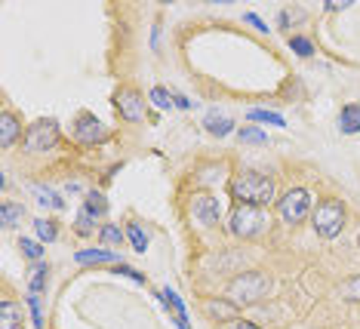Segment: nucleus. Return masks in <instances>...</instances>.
<instances>
[{
	"instance_id": "1",
	"label": "nucleus",
	"mask_w": 360,
	"mask_h": 329,
	"mask_svg": "<svg viewBox=\"0 0 360 329\" xmlns=\"http://www.w3.org/2000/svg\"><path fill=\"white\" fill-rule=\"evenodd\" d=\"M274 176L268 172H256V169H243L237 176L228 179V194L237 203H256V207H268L274 200Z\"/></svg>"
},
{
	"instance_id": "2",
	"label": "nucleus",
	"mask_w": 360,
	"mask_h": 329,
	"mask_svg": "<svg viewBox=\"0 0 360 329\" xmlns=\"http://www.w3.org/2000/svg\"><path fill=\"white\" fill-rule=\"evenodd\" d=\"M348 225V209L339 197H321L317 207L311 209V228L323 240H335Z\"/></svg>"
},
{
	"instance_id": "3",
	"label": "nucleus",
	"mask_w": 360,
	"mask_h": 329,
	"mask_svg": "<svg viewBox=\"0 0 360 329\" xmlns=\"http://www.w3.org/2000/svg\"><path fill=\"white\" fill-rule=\"evenodd\" d=\"M271 286H274V280L265 271H243V274H237L234 280L225 286V292H228V299L243 308V305H259V302L271 292Z\"/></svg>"
},
{
	"instance_id": "4",
	"label": "nucleus",
	"mask_w": 360,
	"mask_h": 329,
	"mask_svg": "<svg viewBox=\"0 0 360 329\" xmlns=\"http://www.w3.org/2000/svg\"><path fill=\"white\" fill-rule=\"evenodd\" d=\"M265 228H268V216L262 207H256V203H234L231 216H228V234L231 237L250 240V237H259Z\"/></svg>"
},
{
	"instance_id": "5",
	"label": "nucleus",
	"mask_w": 360,
	"mask_h": 329,
	"mask_svg": "<svg viewBox=\"0 0 360 329\" xmlns=\"http://www.w3.org/2000/svg\"><path fill=\"white\" fill-rule=\"evenodd\" d=\"M28 154H46L59 145V120L56 117H40L31 127H25V138H22Z\"/></svg>"
},
{
	"instance_id": "6",
	"label": "nucleus",
	"mask_w": 360,
	"mask_h": 329,
	"mask_svg": "<svg viewBox=\"0 0 360 329\" xmlns=\"http://www.w3.org/2000/svg\"><path fill=\"white\" fill-rule=\"evenodd\" d=\"M311 209H314V203H311V191L308 188H290L281 200H277V216H281L286 225H302Z\"/></svg>"
},
{
	"instance_id": "7",
	"label": "nucleus",
	"mask_w": 360,
	"mask_h": 329,
	"mask_svg": "<svg viewBox=\"0 0 360 329\" xmlns=\"http://www.w3.org/2000/svg\"><path fill=\"white\" fill-rule=\"evenodd\" d=\"M114 108H117L120 120L142 123L145 114H148V102H145V96L139 93L136 86H120L117 93H114Z\"/></svg>"
},
{
	"instance_id": "8",
	"label": "nucleus",
	"mask_w": 360,
	"mask_h": 329,
	"mask_svg": "<svg viewBox=\"0 0 360 329\" xmlns=\"http://www.w3.org/2000/svg\"><path fill=\"white\" fill-rule=\"evenodd\" d=\"M188 212H191V219L198 221L200 228H216L219 219H222V203L210 191H194L191 203H188Z\"/></svg>"
},
{
	"instance_id": "9",
	"label": "nucleus",
	"mask_w": 360,
	"mask_h": 329,
	"mask_svg": "<svg viewBox=\"0 0 360 329\" xmlns=\"http://www.w3.org/2000/svg\"><path fill=\"white\" fill-rule=\"evenodd\" d=\"M75 138L80 145H99L108 138V129H105V123L96 117V114L80 111L75 117Z\"/></svg>"
},
{
	"instance_id": "10",
	"label": "nucleus",
	"mask_w": 360,
	"mask_h": 329,
	"mask_svg": "<svg viewBox=\"0 0 360 329\" xmlns=\"http://www.w3.org/2000/svg\"><path fill=\"white\" fill-rule=\"evenodd\" d=\"M203 314H207L212 323H234V320H240V305L231 299H203Z\"/></svg>"
},
{
	"instance_id": "11",
	"label": "nucleus",
	"mask_w": 360,
	"mask_h": 329,
	"mask_svg": "<svg viewBox=\"0 0 360 329\" xmlns=\"http://www.w3.org/2000/svg\"><path fill=\"white\" fill-rule=\"evenodd\" d=\"M19 138H25V136H22V117L15 111L4 108V111H0V148H4V151H10Z\"/></svg>"
},
{
	"instance_id": "12",
	"label": "nucleus",
	"mask_w": 360,
	"mask_h": 329,
	"mask_svg": "<svg viewBox=\"0 0 360 329\" xmlns=\"http://www.w3.org/2000/svg\"><path fill=\"white\" fill-rule=\"evenodd\" d=\"M158 299L163 302V308L169 311V317H173L176 329H191V323H188V308H185V302L179 299V292H176V290L163 286V290L158 292Z\"/></svg>"
},
{
	"instance_id": "13",
	"label": "nucleus",
	"mask_w": 360,
	"mask_h": 329,
	"mask_svg": "<svg viewBox=\"0 0 360 329\" xmlns=\"http://www.w3.org/2000/svg\"><path fill=\"white\" fill-rule=\"evenodd\" d=\"M0 329H25V308L13 299L0 302Z\"/></svg>"
},
{
	"instance_id": "14",
	"label": "nucleus",
	"mask_w": 360,
	"mask_h": 329,
	"mask_svg": "<svg viewBox=\"0 0 360 329\" xmlns=\"http://www.w3.org/2000/svg\"><path fill=\"white\" fill-rule=\"evenodd\" d=\"M75 262H77V265H120V256L114 250H105V246H99V250H77Z\"/></svg>"
},
{
	"instance_id": "15",
	"label": "nucleus",
	"mask_w": 360,
	"mask_h": 329,
	"mask_svg": "<svg viewBox=\"0 0 360 329\" xmlns=\"http://www.w3.org/2000/svg\"><path fill=\"white\" fill-rule=\"evenodd\" d=\"M335 123H339V133L342 136H357L360 133V105L357 102L342 105V111H339V117H335Z\"/></svg>"
},
{
	"instance_id": "16",
	"label": "nucleus",
	"mask_w": 360,
	"mask_h": 329,
	"mask_svg": "<svg viewBox=\"0 0 360 329\" xmlns=\"http://www.w3.org/2000/svg\"><path fill=\"white\" fill-rule=\"evenodd\" d=\"M25 283H28V292H34V295L44 292L46 283H50V262H34V265H28Z\"/></svg>"
},
{
	"instance_id": "17",
	"label": "nucleus",
	"mask_w": 360,
	"mask_h": 329,
	"mask_svg": "<svg viewBox=\"0 0 360 329\" xmlns=\"http://www.w3.org/2000/svg\"><path fill=\"white\" fill-rule=\"evenodd\" d=\"M203 127H207V133L216 136V138H225L228 133H237V123L231 117H225V114H219V111H210L207 117H203Z\"/></svg>"
},
{
	"instance_id": "18",
	"label": "nucleus",
	"mask_w": 360,
	"mask_h": 329,
	"mask_svg": "<svg viewBox=\"0 0 360 329\" xmlns=\"http://www.w3.org/2000/svg\"><path fill=\"white\" fill-rule=\"evenodd\" d=\"M22 219H25V203H13V200L0 203V225H4V231L19 228Z\"/></svg>"
},
{
	"instance_id": "19",
	"label": "nucleus",
	"mask_w": 360,
	"mask_h": 329,
	"mask_svg": "<svg viewBox=\"0 0 360 329\" xmlns=\"http://www.w3.org/2000/svg\"><path fill=\"white\" fill-rule=\"evenodd\" d=\"M31 194L37 197V203H40V207H44V209H56V212H59V209H65V200H62V197L53 191V188H44V185H31Z\"/></svg>"
},
{
	"instance_id": "20",
	"label": "nucleus",
	"mask_w": 360,
	"mask_h": 329,
	"mask_svg": "<svg viewBox=\"0 0 360 329\" xmlns=\"http://www.w3.org/2000/svg\"><path fill=\"white\" fill-rule=\"evenodd\" d=\"M127 240V231L120 225H114V221H105V225L99 228V243L105 246V250H111V246H120Z\"/></svg>"
},
{
	"instance_id": "21",
	"label": "nucleus",
	"mask_w": 360,
	"mask_h": 329,
	"mask_svg": "<svg viewBox=\"0 0 360 329\" xmlns=\"http://www.w3.org/2000/svg\"><path fill=\"white\" fill-rule=\"evenodd\" d=\"M34 234H37V240L40 243H56L59 240V221L56 219H34Z\"/></svg>"
},
{
	"instance_id": "22",
	"label": "nucleus",
	"mask_w": 360,
	"mask_h": 329,
	"mask_svg": "<svg viewBox=\"0 0 360 329\" xmlns=\"http://www.w3.org/2000/svg\"><path fill=\"white\" fill-rule=\"evenodd\" d=\"M96 221H99L96 212H89L86 207H80L77 209V219H75V234L77 237H93L96 234Z\"/></svg>"
},
{
	"instance_id": "23",
	"label": "nucleus",
	"mask_w": 360,
	"mask_h": 329,
	"mask_svg": "<svg viewBox=\"0 0 360 329\" xmlns=\"http://www.w3.org/2000/svg\"><path fill=\"white\" fill-rule=\"evenodd\" d=\"M19 250H22V256H25L31 265H34V262H46V259H44V256H46L44 243L34 240V237H19Z\"/></svg>"
},
{
	"instance_id": "24",
	"label": "nucleus",
	"mask_w": 360,
	"mask_h": 329,
	"mask_svg": "<svg viewBox=\"0 0 360 329\" xmlns=\"http://www.w3.org/2000/svg\"><path fill=\"white\" fill-rule=\"evenodd\" d=\"M148 102L154 105V108H160V111H169L173 108V89H167V86H151V93H148Z\"/></svg>"
},
{
	"instance_id": "25",
	"label": "nucleus",
	"mask_w": 360,
	"mask_h": 329,
	"mask_svg": "<svg viewBox=\"0 0 360 329\" xmlns=\"http://www.w3.org/2000/svg\"><path fill=\"white\" fill-rule=\"evenodd\" d=\"M127 240L133 243L136 252H142V256H145V250H148V234L142 231V225H139V221H129V225H127Z\"/></svg>"
},
{
	"instance_id": "26",
	"label": "nucleus",
	"mask_w": 360,
	"mask_h": 329,
	"mask_svg": "<svg viewBox=\"0 0 360 329\" xmlns=\"http://www.w3.org/2000/svg\"><path fill=\"white\" fill-rule=\"evenodd\" d=\"M247 117L252 120V123H268V127H286V120L281 117L277 111H268V108H252Z\"/></svg>"
},
{
	"instance_id": "27",
	"label": "nucleus",
	"mask_w": 360,
	"mask_h": 329,
	"mask_svg": "<svg viewBox=\"0 0 360 329\" xmlns=\"http://www.w3.org/2000/svg\"><path fill=\"white\" fill-rule=\"evenodd\" d=\"M237 138L250 145H268V133L259 127H237Z\"/></svg>"
},
{
	"instance_id": "28",
	"label": "nucleus",
	"mask_w": 360,
	"mask_h": 329,
	"mask_svg": "<svg viewBox=\"0 0 360 329\" xmlns=\"http://www.w3.org/2000/svg\"><path fill=\"white\" fill-rule=\"evenodd\" d=\"M84 197H86L84 207H86L89 212H96L99 219L105 216V212H108V200H105V194H102V191H86Z\"/></svg>"
},
{
	"instance_id": "29",
	"label": "nucleus",
	"mask_w": 360,
	"mask_h": 329,
	"mask_svg": "<svg viewBox=\"0 0 360 329\" xmlns=\"http://www.w3.org/2000/svg\"><path fill=\"white\" fill-rule=\"evenodd\" d=\"M222 172H225L222 163H210V167H200L194 176H198V185H212V182L222 179Z\"/></svg>"
},
{
	"instance_id": "30",
	"label": "nucleus",
	"mask_w": 360,
	"mask_h": 329,
	"mask_svg": "<svg viewBox=\"0 0 360 329\" xmlns=\"http://www.w3.org/2000/svg\"><path fill=\"white\" fill-rule=\"evenodd\" d=\"M290 49L299 56V59H311V56H314V44L302 34H290Z\"/></svg>"
},
{
	"instance_id": "31",
	"label": "nucleus",
	"mask_w": 360,
	"mask_h": 329,
	"mask_svg": "<svg viewBox=\"0 0 360 329\" xmlns=\"http://www.w3.org/2000/svg\"><path fill=\"white\" fill-rule=\"evenodd\" d=\"M28 311H31V323H34V329H44L46 323H44V302H40V295H34V292H28Z\"/></svg>"
},
{
	"instance_id": "32",
	"label": "nucleus",
	"mask_w": 360,
	"mask_h": 329,
	"mask_svg": "<svg viewBox=\"0 0 360 329\" xmlns=\"http://www.w3.org/2000/svg\"><path fill=\"white\" fill-rule=\"evenodd\" d=\"M339 295L345 302H360V274L348 277L345 283H339Z\"/></svg>"
},
{
	"instance_id": "33",
	"label": "nucleus",
	"mask_w": 360,
	"mask_h": 329,
	"mask_svg": "<svg viewBox=\"0 0 360 329\" xmlns=\"http://www.w3.org/2000/svg\"><path fill=\"white\" fill-rule=\"evenodd\" d=\"M114 274H124V277H129V280H136V283H148V277L142 274V271H136V268H129V265H124V262H120L117 268H114Z\"/></svg>"
},
{
	"instance_id": "34",
	"label": "nucleus",
	"mask_w": 360,
	"mask_h": 329,
	"mask_svg": "<svg viewBox=\"0 0 360 329\" xmlns=\"http://www.w3.org/2000/svg\"><path fill=\"white\" fill-rule=\"evenodd\" d=\"M243 22H247V25H252V28H256V31H259V34H268V31H271V28H268V25H265V22H262V19H259V15H256V13H243Z\"/></svg>"
},
{
	"instance_id": "35",
	"label": "nucleus",
	"mask_w": 360,
	"mask_h": 329,
	"mask_svg": "<svg viewBox=\"0 0 360 329\" xmlns=\"http://www.w3.org/2000/svg\"><path fill=\"white\" fill-rule=\"evenodd\" d=\"M225 329H265V326H259V323H252V320L240 317V320H234V323H225Z\"/></svg>"
},
{
	"instance_id": "36",
	"label": "nucleus",
	"mask_w": 360,
	"mask_h": 329,
	"mask_svg": "<svg viewBox=\"0 0 360 329\" xmlns=\"http://www.w3.org/2000/svg\"><path fill=\"white\" fill-rule=\"evenodd\" d=\"M173 102H176V108H182V111H191V108H194L191 98L182 96V93H176V89H173Z\"/></svg>"
},
{
	"instance_id": "37",
	"label": "nucleus",
	"mask_w": 360,
	"mask_h": 329,
	"mask_svg": "<svg viewBox=\"0 0 360 329\" xmlns=\"http://www.w3.org/2000/svg\"><path fill=\"white\" fill-rule=\"evenodd\" d=\"M348 6H351V0H342V4L339 0H326V13H339V10H348Z\"/></svg>"
},
{
	"instance_id": "38",
	"label": "nucleus",
	"mask_w": 360,
	"mask_h": 329,
	"mask_svg": "<svg viewBox=\"0 0 360 329\" xmlns=\"http://www.w3.org/2000/svg\"><path fill=\"white\" fill-rule=\"evenodd\" d=\"M160 44V25H154V31H151V49H158Z\"/></svg>"
},
{
	"instance_id": "39",
	"label": "nucleus",
	"mask_w": 360,
	"mask_h": 329,
	"mask_svg": "<svg viewBox=\"0 0 360 329\" xmlns=\"http://www.w3.org/2000/svg\"><path fill=\"white\" fill-rule=\"evenodd\" d=\"M277 25H281V28H290V13H281V15H277Z\"/></svg>"
},
{
	"instance_id": "40",
	"label": "nucleus",
	"mask_w": 360,
	"mask_h": 329,
	"mask_svg": "<svg viewBox=\"0 0 360 329\" xmlns=\"http://www.w3.org/2000/svg\"><path fill=\"white\" fill-rule=\"evenodd\" d=\"M357 246H360V234H357Z\"/></svg>"
}]
</instances>
